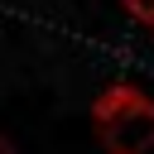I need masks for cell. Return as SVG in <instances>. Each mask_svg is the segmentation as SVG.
Listing matches in <instances>:
<instances>
[{
    "label": "cell",
    "mask_w": 154,
    "mask_h": 154,
    "mask_svg": "<svg viewBox=\"0 0 154 154\" xmlns=\"http://www.w3.org/2000/svg\"><path fill=\"white\" fill-rule=\"evenodd\" d=\"M91 125H96V140L106 154H149L154 149V101L130 82H111L91 101Z\"/></svg>",
    "instance_id": "1"
},
{
    "label": "cell",
    "mask_w": 154,
    "mask_h": 154,
    "mask_svg": "<svg viewBox=\"0 0 154 154\" xmlns=\"http://www.w3.org/2000/svg\"><path fill=\"white\" fill-rule=\"evenodd\" d=\"M125 14L144 29H154V0H125Z\"/></svg>",
    "instance_id": "2"
},
{
    "label": "cell",
    "mask_w": 154,
    "mask_h": 154,
    "mask_svg": "<svg viewBox=\"0 0 154 154\" xmlns=\"http://www.w3.org/2000/svg\"><path fill=\"white\" fill-rule=\"evenodd\" d=\"M0 154H14V144H10V140H5V135H0Z\"/></svg>",
    "instance_id": "3"
}]
</instances>
